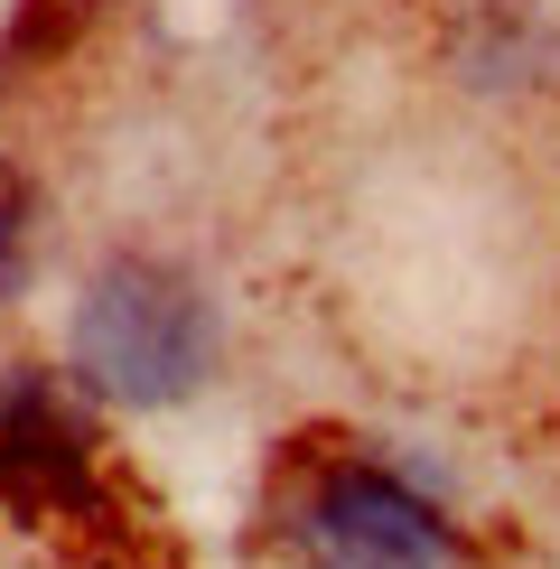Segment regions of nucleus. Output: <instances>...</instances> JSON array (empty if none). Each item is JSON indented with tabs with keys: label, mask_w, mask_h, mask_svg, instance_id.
Instances as JSON below:
<instances>
[{
	"label": "nucleus",
	"mask_w": 560,
	"mask_h": 569,
	"mask_svg": "<svg viewBox=\"0 0 560 569\" xmlns=\"http://www.w3.org/2000/svg\"><path fill=\"white\" fill-rule=\"evenodd\" d=\"M76 365L122 401H178L216 365V318L159 262H112L93 271V290L76 308Z\"/></svg>",
	"instance_id": "f257e3e1"
},
{
	"label": "nucleus",
	"mask_w": 560,
	"mask_h": 569,
	"mask_svg": "<svg viewBox=\"0 0 560 569\" xmlns=\"http://www.w3.org/2000/svg\"><path fill=\"white\" fill-rule=\"evenodd\" d=\"M299 551L327 569H449L458 532L430 495H411L383 467H327L299 505Z\"/></svg>",
	"instance_id": "f03ea898"
},
{
	"label": "nucleus",
	"mask_w": 560,
	"mask_h": 569,
	"mask_svg": "<svg viewBox=\"0 0 560 569\" xmlns=\"http://www.w3.org/2000/svg\"><path fill=\"white\" fill-rule=\"evenodd\" d=\"M19 224H29V197H19V178L0 169V271L19 262Z\"/></svg>",
	"instance_id": "7ed1b4c3"
}]
</instances>
